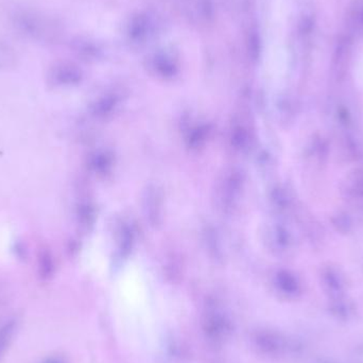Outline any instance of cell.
I'll return each mask as SVG.
<instances>
[{
    "mask_svg": "<svg viewBox=\"0 0 363 363\" xmlns=\"http://www.w3.org/2000/svg\"><path fill=\"white\" fill-rule=\"evenodd\" d=\"M244 187V179L240 173L232 170L224 177L220 187V201L223 208L230 212L239 202Z\"/></svg>",
    "mask_w": 363,
    "mask_h": 363,
    "instance_id": "4",
    "label": "cell"
},
{
    "mask_svg": "<svg viewBox=\"0 0 363 363\" xmlns=\"http://www.w3.org/2000/svg\"><path fill=\"white\" fill-rule=\"evenodd\" d=\"M206 233V244H208L209 251L214 254L215 257L220 258L222 251L220 250V246H219L214 230H207Z\"/></svg>",
    "mask_w": 363,
    "mask_h": 363,
    "instance_id": "16",
    "label": "cell"
},
{
    "mask_svg": "<svg viewBox=\"0 0 363 363\" xmlns=\"http://www.w3.org/2000/svg\"><path fill=\"white\" fill-rule=\"evenodd\" d=\"M331 313L333 315H336L338 319L349 320L354 315V308L350 304L344 303V302H337L331 306Z\"/></svg>",
    "mask_w": 363,
    "mask_h": 363,
    "instance_id": "15",
    "label": "cell"
},
{
    "mask_svg": "<svg viewBox=\"0 0 363 363\" xmlns=\"http://www.w3.org/2000/svg\"><path fill=\"white\" fill-rule=\"evenodd\" d=\"M13 25L21 35L41 43H52L60 35L58 23L44 12L23 9L13 15Z\"/></svg>",
    "mask_w": 363,
    "mask_h": 363,
    "instance_id": "1",
    "label": "cell"
},
{
    "mask_svg": "<svg viewBox=\"0 0 363 363\" xmlns=\"http://www.w3.org/2000/svg\"><path fill=\"white\" fill-rule=\"evenodd\" d=\"M82 79L78 66L70 62H58L49 69L48 80L55 86H75Z\"/></svg>",
    "mask_w": 363,
    "mask_h": 363,
    "instance_id": "5",
    "label": "cell"
},
{
    "mask_svg": "<svg viewBox=\"0 0 363 363\" xmlns=\"http://www.w3.org/2000/svg\"><path fill=\"white\" fill-rule=\"evenodd\" d=\"M325 282H326L327 289H328L331 293H333V295H339V293L342 291L343 284L338 276L331 274V276H328Z\"/></svg>",
    "mask_w": 363,
    "mask_h": 363,
    "instance_id": "17",
    "label": "cell"
},
{
    "mask_svg": "<svg viewBox=\"0 0 363 363\" xmlns=\"http://www.w3.org/2000/svg\"><path fill=\"white\" fill-rule=\"evenodd\" d=\"M278 289L288 295H295L300 291V285L297 278L287 272H279L275 277Z\"/></svg>",
    "mask_w": 363,
    "mask_h": 363,
    "instance_id": "9",
    "label": "cell"
},
{
    "mask_svg": "<svg viewBox=\"0 0 363 363\" xmlns=\"http://www.w3.org/2000/svg\"><path fill=\"white\" fill-rule=\"evenodd\" d=\"M203 329L210 340L222 343L232 335L233 324L230 317L220 308L210 307L203 317Z\"/></svg>",
    "mask_w": 363,
    "mask_h": 363,
    "instance_id": "2",
    "label": "cell"
},
{
    "mask_svg": "<svg viewBox=\"0 0 363 363\" xmlns=\"http://www.w3.org/2000/svg\"><path fill=\"white\" fill-rule=\"evenodd\" d=\"M110 165H112V157L106 152H98L96 155H92L90 159L92 168L98 173H108Z\"/></svg>",
    "mask_w": 363,
    "mask_h": 363,
    "instance_id": "13",
    "label": "cell"
},
{
    "mask_svg": "<svg viewBox=\"0 0 363 363\" xmlns=\"http://www.w3.org/2000/svg\"><path fill=\"white\" fill-rule=\"evenodd\" d=\"M205 135H206V132L202 128H197L191 134V137L189 141H190V145L193 147H197V146H200L201 141H204Z\"/></svg>",
    "mask_w": 363,
    "mask_h": 363,
    "instance_id": "18",
    "label": "cell"
},
{
    "mask_svg": "<svg viewBox=\"0 0 363 363\" xmlns=\"http://www.w3.org/2000/svg\"><path fill=\"white\" fill-rule=\"evenodd\" d=\"M77 216H78L80 226L83 228L88 230L92 226L95 220L94 207L90 203H82V204L79 205Z\"/></svg>",
    "mask_w": 363,
    "mask_h": 363,
    "instance_id": "12",
    "label": "cell"
},
{
    "mask_svg": "<svg viewBox=\"0 0 363 363\" xmlns=\"http://www.w3.org/2000/svg\"><path fill=\"white\" fill-rule=\"evenodd\" d=\"M17 53L15 49L3 39H0V72H9L17 65Z\"/></svg>",
    "mask_w": 363,
    "mask_h": 363,
    "instance_id": "7",
    "label": "cell"
},
{
    "mask_svg": "<svg viewBox=\"0 0 363 363\" xmlns=\"http://www.w3.org/2000/svg\"><path fill=\"white\" fill-rule=\"evenodd\" d=\"M144 210L146 218L152 226H159L163 214V202L161 195L155 187H149L144 198Z\"/></svg>",
    "mask_w": 363,
    "mask_h": 363,
    "instance_id": "6",
    "label": "cell"
},
{
    "mask_svg": "<svg viewBox=\"0 0 363 363\" xmlns=\"http://www.w3.org/2000/svg\"><path fill=\"white\" fill-rule=\"evenodd\" d=\"M251 136L244 124H236L232 130L230 141L235 149L244 151L250 144Z\"/></svg>",
    "mask_w": 363,
    "mask_h": 363,
    "instance_id": "11",
    "label": "cell"
},
{
    "mask_svg": "<svg viewBox=\"0 0 363 363\" xmlns=\"http://www.w3.org/2000/svg\"><path fill=\"white\" fill-rule=\"evenodd\" d=\"M14 331H15V321L13 320L0 327V355L6 350V346L13 336Z\"/></svg>",
    "mask_w": 363,
    "mask_h": 363,
    "instance_id": "14",
    "label": "cell"
},
{
    "mask_svg": "<svg viewBox=\"0 0 363 363\" xmlns=\"http://www.w3.org/2000/svg\"><path fill=\"white\" fill-rule=\"evenodd\" d=\"M41 363H65L64 359L61 358V357H49V358L45 359V360L41 361Z\"/></svg>",
    "mask_w": 363,
    "mask_h": 363,
    "instance_id": "19",
    "label": "cell"
},
{
    "mask_svg": "<svg viewBox=\"0 0 363 363\" xmlns=\"http://www.w3.org/2000/svg\"><path fill=\"white\" fill-rule=\"evenodd\" d=\"M116 108H117V99L115 97L114 98L113 97H104L92 106L90 112L95 117L104 119V118L113 115L115 113Z\"/></svg>",
    "mask_w": 363,
    "mask_h": 363,
    "instance_id": "8",
    "label": "cell"
},
{
    "mask_svg": "<svg viewBox=\"0 0 363 363\" xmlns=\"http://www.w3.org/2000/svg\"><path fill=\"white\" fill-rule=\"evenodd\" d=\"M254 344L262 354L277 357L289 350V343L282 335L272 331H260L254 336Z\"/></svg>",
    "mask_w": 363,
    "mask_h": 363,
    "instance_id": "3",
    "label": "cell"
},
{
    "mask_svg": "<svg viewBox=\"0 0 363 363\" xmlns=\"http://www.w3.org/2000/svg\"><path fill=\"white\" fill-rule=\"evenodd\" d=\"M39 273L43 279H49L55 272V262L48 248H41L39 253Z\"/></svg>",
    "mask_w": 363,
    "mask_h": 363,
    "instance_id": "10",
    "label": "cell"
}]
</instances>
